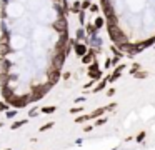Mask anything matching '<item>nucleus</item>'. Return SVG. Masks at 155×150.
Masks as SVG:
<instances>
[{"label": "nucleus", "instance_id": "obj_8", "mask_svg": "<svg viewBox=\"0 0 155 150\" xmlns=\"http://www.w3.org/2000/svg\"><path fill=\"white\" fill-rule=\"evenodd\" d=\"M82 62H84V63H87V65H88V63H92V62H94V52L85 53V55L82 57Z\"/></svg>", "mask_w": 155, "mask_h": 150}, {"label": "nucleus", "instance_id": "obj_22", "mask_svg": "<svg viewBox=\"0 0 155 150\" xmlns=\"http://www.w3.org/2000/svg\"><path fill=\"white\" fill-rule=\"evenodd\" d=\"M114 93H115V88H108V90H107V95H108V97H112Z\"/></svg>", "mask_w": 155, "mask_h": 150}, {"label": "nucleus", "instance_id": "obj_10", "mask_svg": "<svg viewBox=\"0 0 155 150\" xmlns=\"http://www.w3.org/2000/svg\"><path fill=\"white\" fill-rule=\"evenodd\" d=\"M87 120H90V117H88V115H80V117H77V118H75V122L82 123V122H87Z\"/></svg>", "mask_w": 155, "mask_h": 150}, {"label": "nucleus", "instance_id": "obj_2", "mask_svg": "<svg viewBox=\"0 0 155 150\" xmlns=\"http://www.w3.org/2000/svg\"><path fill=\"white\" fill-rule=\"evenodd\" d=\"M54 28L57 30L58 33H67V20H65L64 17L57 18V20L54 22Z\"/></svg>", "mask_w": 155, "mask_h": 150}, {"label": "nucleus", "instance_id": "obj_14", "mask_svg": "<svg viewBox=\"0 0 155 150\" xmlns=\"http://www.w3.org/2000/svg\"><path fill=\"white\" fill-rule=\"evenodd\" d=\"M145 135H147V132H145V130H142V132L138 133L137 137H135V140H137V142H142V140L145 138Z\"/></svg>", "mask_w": 155, "mask_h": 150}, {"label": "nucleus", "instance_id": "obj_16", "mask_svg": "<svg viewBox=\"0 0 155 150\" xmlns=\"http://www.w3.org/2000/svg\"><path fill=\"white\" fill-rule=\"evenodd\" d=\"M52 127H54V122H48V123H45V125H42V127H40V132H45V130L52 128Z\"/></svg>", "mask_w": 155, "mask_h": 150}, {"label": "nucleus", "instance_id": "obj_1", "mask_svg": "<svg viewBox=\"0 0 155 150\" xmlns=\"http://www.w3.org/2000/svg\"><path fill=\"white\" fill-rule=\"evenodd\" d=\"M108 35H110V38L114 40L115 43H118V45L127 43V38H125L124 32H122L117 25H108Z\"/></svg>", "mask_w": 155, "mask_h": 150}, {"label": "nucleus", "instance_id": "obj_11", "mask_svg": "<svg viewBox=\"0 0 155 150\" xmlns=\"http://www.w3.org/2000/svg\"><path fill=\"white\" fill-rule=\"evenodd\" d=\"M104 25V18H102V17H97V18H95V28H100V27Z\"/></svg>", "mask_w": 155, "mask_h": 150}, {"label": "nucleus", "instance_id": "obj_19", "mask_svg": "<svg viewBox=\"0 0 155 150\" xmlns=\"http://www.w3.org/2000/svg\"><path fill=\"white\" fill-rule=\"evenodd\" d=\"M105 122H107V118H105V117H102V118L95 120V127H100V125H104Z\"/></svg>", "mask_w": 155, "mask_h": 150}, {"label": "nucleus", "instance_id": "obj_28", "mask_svg": "<svg viewBox=\"0 0 155 150\" xmlns=\"http://www.w3.org/2000/svg\"><path fill=\"white\" fill-rule=\"evenodd\" d=\"M54 2H58V0H54Z\"/></svg>", "mask_w": 155, "mask_h": 150}, {"label": "nucleus", "instance_id": "obj_6", "mask_svg": "<svg viewBox=\"0 0 155 150\" xmlns=\"http://www.w3.org/2000/svg\"><path fill=\"white\" fill-rule=\"evenodd\" d=\"M74 48H75V52H77V55L84 57L85 53H87V45H84V43H77V42H75Z\"/></svg>", "mask_w": 155, "mask_h": 150}, {"label": "nucleus", "instance_id": "obj_27", "mask_svg": "<svg viewBox=\"0 0 155 150\" xmlns=\"http://www.w3.org/2000/svg\"><path fill=\"white\" fill-rule=\"evenodd\" d=\"M7 108V105H5V103H0V110H5Z\"/></svg>", "mask_w": 155, "mask_h": 150}, {"label": "nucleus", "instance_id": "obj_23", "mask_svg": "<svg viewBox=\"0 0 155 150\" xmlns=\"http://www.w3.org/2000/svg\"><path fill=\"white\" fill-rule=\"evenodd\" d=\"M90 10H92V12H97V10H98V5H94V3H92V5H90Z\"/></svg>", "mask_w": 155, "mask_h": 150}, {"label": "nucleus", "instance_id": "obj_4", "mask_svg": "<svg viewBox=\"0 0 155 150\" xmlns=\"http://www.w3.org/2000/svg\"><path fill=\"white\" fill-rule=\"evenodd\" d=\"M88 75H90L94 80H97V78H100V77H102V72L98 70L97 62H94V63L90 65V68H88Z\"/></svg>", "mask_w": 155, "mask_h": 150}, {"label": "nucleus", "instance_id": "obj_25", "mask_svg": "<svg viewBox=\"0 0 155 150\" xmlns=\"http://www.w3.org/2000/svg\"><path fill=\"white\" fill-rule=\"evenodd\" d=\"M118 60H120V57H114V60H112V63H114V65H117V63H118Z\"/></svg>", "mask_w": 155, "mask_h": 150}, {"label": "nucleus", "instance_id": "obj_5", "mask_svg": "<svg viewBox=\"0 0 155 150\" xmlns=\"http://www.w3.org/2000/svg\"><path fill=\"white\" fill-rule=\"evenodd\" d=\"M124 70H125V65H118L117 68L114 70V73H112V75L108 77V82H110V83H112V82H115V80H117L118 77L122 75V72H124Z\"/></svg>", "mask_w": 155, "mask_h": 150}, {"label": "nucleus", "instance_id": "obj_21", "mask_svg": "<svg viewBox=\"0 0 155 150\" xmlns=\"http://www.w3.org/2000/svg\"><path fill=\"white\" fill-rule=\"evenodd\" d=\"M90 5H92V3L88 2V0H85V2L82 3V8H84V10H85V8H90Z\"/></svg>", "mask_w": 155, "mask_h": 150}, {"label": "nucleus", "instance_id": "obj_9", "mask_svg": "<svg viewBox=\"0 0 155 150\" xmlns=\"http://www.w3.org/2000/svg\"><path fill=\"white\" fill-rule=\"evenodd\" d=\"M107 83H108V78H104L102 82H98V85L94 88V92H100V90H104L105 87H107Z\"/></svg>", "mask_w": 155, "mask_h": 150}, {"label": "nucleus", "instance_id": "obj_20", "mask_svg": "<svg viewBox=\"0 0 155 150\" xmlns=\"http://www.w3.org/2000/svg\"><path fill=\"white\" fill-rule=\"evenodd\" d=\"M80 8H82V5L78 2H75L74 7H72V12H80Z\"/></svg>", "mask_w": 155, "mask_h": 150}, {"label": "nucleus", "instance_id": "obj_15", "mask_svg": "<svg viewBox=\"0 0 155 150\" xmlns=\"http://www.w3.org/2000/svg\"><path fill=\"white\" fill-rule=\"evenodd\" d=\"M25 123H27V118H25V120H20V122H15L14 125H12V130H14V128H18V127L25 125Z\"/></svg>", "mask_w": 155, "mask_h": 150}, {"label": "nucleus", "instance_id": "obj_29", "mask_svg": "<svg viewBox=\"0 0 155 150\" xmlns=\"http://www.w3.org/2000/svg\"><path fill=\"white\" fill-rule=\"evenodd\" d=\"M0 127H2V123H0Z\"/></svg>", "mask_w": 155, "mask_h": 150}, {"label": "nucleus", "instance_id": "obj_13", "mask_svg": "<svg viewBox=\"0 0 155 150\" xmlns=\"http://www.w3.org/2000/svg\"><path fill=\"white\" fill-rule=\"evenodd\" d=\"M84 112V107H74V108H70V113L72 115H75V113H80Z\"/></svg>", "mask_w": 155, "mask_h": 150}, {"label": "nucleus", "instance_id": "obj_12", "mask_svg": "<svg viewBox=\"0 0 155 150\" xmlns=\"http://www.w3.org/2000/svg\"><path fill=\"white\" fill-rule=\"evenodd\" d=\"M55 110H57V107H44L42 112H44V113H54Z\"/></svg>", "mask_w": 155, "mask_h": 150}, {"label": "nucleus", "instance_id": "obj_17", "mask_svg": "<svg viewBox=\"0 0 155 150\" xmlns=\"http://www.w3.org/2000/svg\"><path fill=\"white\" fill-rule=\"evenodd\" d=\"M134 77L135 78H145V77H148V72H137Z\"/></svg>", "mask_w": 155, "mask_h": 150}, {"label": "nucleus", "instance_id": "obj_24", "mask_svg": "<svg viewBox=\"0 0 155 150\" xmlns=\"http://www.w3.org/2000/svg\"><path fill=\"white\" fill-rule=\"evenodd\" d=\"M77 38H84V30H78V33H77Z\"/></svg>", "mask_w": 155, "mask_h": 150}, {"label": "nucleus", "instance_id": "obj_26", "mask_svg": "<svg viewBox=\"0 0 155 150\" xmlns=\"http://www.w3.org/2000/svg\"><path fill=\"white\" fill-rule=\"evenodd\" d=\"M92 128H94V125H88V127H85V128H84V130H85V132H90V130H92Z\"/></svg>", "mask_w": 155, "mask_h": 150}, {"label": "nucleus", "instance_id": "obj_7", "mask_svg": "<svg viewBox=\"0 0 155 150\" xmlns=\"http://www.w3.org/2000/svg\"><path fill=\"white\" fill-rule=\"evenodd\" d=\"M58 77H60V70L57 68H52L50 73H48V78H50V83H55L58 80Z\"/></svg>", "mask_w": 155, "mask_h": 150}, {"label": "nucleus", "instance_id": "obj_18", "mask_svg": "<svg viewBox=\"0 0 155 150\" xmlns=\"http://www.w3.org/2000/svg\"><path fill=\"white\" fill-rule=\"evenodd\" d=\"M138 68H140V63H134V65H132V68H130V73H132V75H135Z\"/></svg>", "mask_w": 155, "mask_h": 150}, {"label": "nucleus", "instance_id": "obj_3", "mask_svg": "<svg viewBox=\"0 0 155 150\" xmlns=\"http://www.w3.org/2000/svg\"><path fill=\"white\" fill-rule=\"evenodd\" d=\"M64 62H65V53L64 52H57V55L54 57V68H57V70H60L62 68V65H64Z\"/></svg>", "mask_w": 155, "mask_h": 150}]
</instances>
